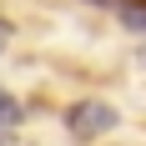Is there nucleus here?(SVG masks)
<instances>
[{
  "instance_id": "f03ea898",
  "label": "nucleus",
  "mask_w": 146,
  "mask_h": 146,
  "mask_svg": "<svg viewBox=\"0 0 146 146\" xmlns=\"http://www.w3.org/2000/svg\"><path fill=\"white\" fill-rule=\"evenodd\" d=\"M15 121H20V101L0 86V126H5V131H15Z\"/></svg>"
},
{
  "instance_id": "f257e3e1",
  "label": "nucleus",
  "mask_w": 146,
  "mask_h": 146,
  "mask_svg": "<svg viewBox=\"0 0 146 146\" xmlns=\"http://www.w3.org/2000/svg\"><path fill=\"white\" fill-rule=\"evenodd\" d=\"M116 106L111 101H76L71 111H66V131L76 136V141H96V136L116 131Z\"/></svg>"
},
{
  "instance_id": "7ed1b4c3",
  "label": "nucleus",
  "mask_w": 146,
  "mask_h": 146,
  "mask_svg": "<svg viewBox=\"0 0 146 146\" xmlns=\"http://www.w3.org/2000/svg\"><path fill=\"white\" fill-rule=\"evenodd\" d=\"M10 40H15V25H10V20H0V50H5Z\"/></svg>"
},
{
  "instance_id": "39448f33",
  "label": "nucleus",
  "mask_w": 146,
  "mask_h": 146,
  "mask_svg": "<svg viewBox=\"0 0 146 146\" xmlns=\"http://www.w3.org/2000/svg\"><path fill=\"white\" fill-rule=\"evenodd\" d=\"M96 5H116V0H96Z\"/></svg>"
},
{
  "instance_id": "20e7f679",
  "label": "nucleus",
  "mask_w": 146,
  "mask_h": 146,
  "mask_svg": "<svg viewBox=\"0 0 146 146\" xmlns=\"http://www.w3.org/2000/svg\"><path fill=\"white\" fill-rule=\"evenodd\" d=\"M0 146H10V131H5V126H0Z\"/></svg>"
}]
</instances>
